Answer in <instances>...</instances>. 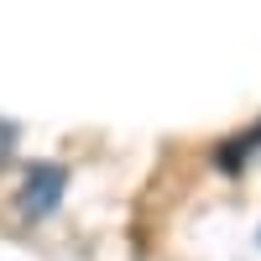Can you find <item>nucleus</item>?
<instances>
[{
	"label": "nucleus",
	"instance_id": "obj_1",
	"mask_svg": "<svg viewBox=\"0 0 261 261\" xmlns=\"http://www.w3.org/2000/svg\"><path fill=\"white\" fill-rule=\"evenodd\" d=\"M63 188H68V167L63 162H32L27 183H21V214L27 220H42V214H53Z\"/></svg>",
	"mask_w": 261,
	"mask_h": 261
},
{
	"label": "nucleus",
	"instance_id": "obj_2",
	"mask_svg": "<svg viewBox=\"0 0 261 261\" xmlns=\"http://www.w3.org/2000/svg\"><path fill=\"white\" fill-rule=\"evenodd\" d=\"M256 151H261V120L246 130V136H230L220 151H214V162H220V172H241V167L256 157Z\"/></svg>",
	"mask_w": 261,
	"mask_h": 261
}]
</instances>
